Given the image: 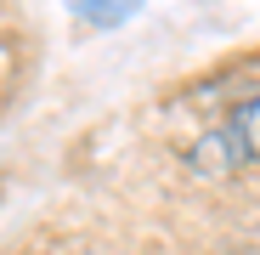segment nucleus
I'll list each match as a JSON object with an SVG mask.
<instances>
[{
  "mask_svg": "<svg viewBox=\"0 0 260 255\" xmlns=\"http://www.w3.org/2000/svg\"><path fill=\"white\" fill-rule=\"evenodd\" d=\"M74 6V17H85V23H96V29H119L130 12L142 6V0H68Z\"/></svg>",
  "mask_w": 260,
  "mask_h": 255,
  "instance_id": "nucleus-1",
  "label": "nucleus"
},
{
  "mask_svg": "<svg viewBox=\"0 0 260 255\" xmlns=\"http://www.w3.org/2000/svg\"><path fill=\"white\" fill-rule=\"evenodd\" d=\"M238 136H243V148L260 159V102H249V114L238 119Z\"/></svg>",
  "mask_w": 260,
  "mask_h": 255,
  "instance_id": "nucleus-2",
  "label": "nucleus"
}]
</instances>
